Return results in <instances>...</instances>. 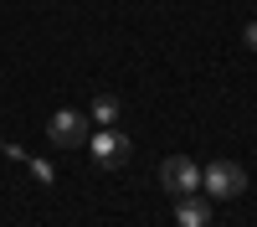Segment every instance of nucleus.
Returning <instances> with one entry per match:
<instances>
[{"mask_svg": "<svg viewBox=\"0 0 257 227\" xmlns=\"http://www.w3.org/2000/svg\"><path fill=\"white\" fill-rule=\"evenodd\" d=\"M201 191L216 196V201H237L247 191V171H242L237 160H211L206 171H201Z\"/></svg>", "mask_w": 257, "mask_h": 227, "instance_id": "nucleus-1", "label": "nucleus"}, {"mask_svg": "<svg viewBox=\"0 0 257 227\" xmlns=\"http://www.w3.org/2000/svg\"><path fill=\"white\" fill-rule=\"evenodd\" d=\"M160 186H165L170 196L201 191V165L190 160V155H170V160H160Z\"/></svg>", "mask_w": 257, "mask_h": 227, "instance_id": "nucleus-3", "label": "nucleus"}, {"mask_svg": "<svg viewBox=\"0 0 257 227\" xmlns=\"http://www.w3.org/2000/svg\"><path fill=\"white\" fill-rule=\"evenodd\" d=\"M242 41H247V52H257V21H247V26H242Z\"/></svg>", "mask_w": 257, "mask_h": 227, "instance_id": "nucleus-8", "label": "nucleus"}, {"mask_svg": "<svg viewBox=\"0 0 257 227\" xmlns=\"http://www.w3.org/2000/svg\"><path fill=\"white\" fill-rule=\"evenodd\" d=\"M88 114L82 109H57L52 119H47V139L57 144V150H82V144H88Z\"/></svg>", "mask_w": 257, "mask_h": 227, "instance_id": "nucleus-2", "label": "nucleus"}, {"mask_svg": "<svg viewBox=\"0 0 257 227\" xmlns=\"http://www.w3.org/2000/svg\"><path fill=\"white\" fill-rule=\"evenodd\" d=\"M175 222H180V227H206V222H211V206L201 201V191L175 196Z\"/></svg>", "mask_w": 257, "mask_h": 227, "instance_id": "nucleus-5", "label": "nucleus"}, {"mask_svg": "<svg viewBox=\"0 0 257 227\" xmlns=\"http://www.w3.org/2000/svg\"><path fill=\"white\" fill-rule=\"evenodd\" d=\"M26 165H31V176H36L41 186H47V181H57V171H52V165H47V160H26Z\"/></svg>", "mask_w": 257, "mask_h": 227, "instance_id": "nucleus-7", "label": "nucleus"}, {"mask_svg": "<svg viewBox=\"0 0 257 227\" xmlns=\"http://www.w3.org/2000/svg\"><path fill=\"white\" fill-rule=\"evenodd\" d=\"M93 119L103 124V129L118 124V98H113V93H98V98H93Z\"/></svg>", "mask_w": 257, "mask_h": 227, "instance_id": "nucleus-6", "label": "nucleus"}, {"mask_svg": "<svg viewBox=\"0 0 257 227\" xmlns=\"http://www.w3.org/2000/svg\"><path fill=\"white\" fill-rule=\"evenodd\" d=\"M88 150H93V160L103 165V171H113V165H123V160H128V134L118 129V124H108V129L88 134Z\"/></svg>", "mask_w": 257, "mask_h": 227, "instance_id": "nucleus-4", "label": "nucleus"}]
</instances>
